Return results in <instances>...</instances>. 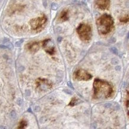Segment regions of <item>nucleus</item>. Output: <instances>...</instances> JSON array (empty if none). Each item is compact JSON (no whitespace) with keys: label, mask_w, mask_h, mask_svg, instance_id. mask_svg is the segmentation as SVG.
Segmentation results:
<instances>
[{"label":"nucleus","mask_w":129,"mask_h":129,"mask_svg":"<svg viewBox=\"0 0 129 129\" xmlns=\"http://www.w3.org/2000/svg\"><path fill=\"white\" fill-rule=\"evenodd\" d=\"M67 85L69 86V87H70V88H72V89H74L73 88V86H72V83L71 82H69L67 83Z\"/></svg>","instance_id":"obj_21"},{"label":"nucleus","mask_w":129,"mask_h":129,"mask_svg":"<svg viewBox=\"0 0 129 129\" xmlns=\"http://www.w3.org/2000/svg\"><path fill=\"white\" fill-rule=\"evenodd\" d=\"M17 102V104H19V105H21V104H22V101H21V99H20V98L18 99Z\"/></svg>","instance_id":"obj_20"},{"label":"nucleus","mask_w":129,"mask_h":129,"mask_svg":"<svg viewBox=\"0 0 129 129\" xmlns=\"http://www.w3.org/2000/svg\"><path fill=\"white\" fill-rule=\"evenodd\" d=\"M47 17L45 16H42L36 19H32L30 21L31 27L34 30H39L42 28L47 21Z\"/></svg>","instance_id":"obj_4"},{"label":"nucleus","mask_w":129,"mask_h":129,"mask_svg":"<svg viewBox=\"0 0 129 129\" xmlns=\"http://www.w3.org/2000/svg\"><path fill=\"white\" fill-rule=\"evenodd\" d=\"M78 104V100H77L76 98H74L72 100V101L70 102V103L69 105H70V106H74V105H76V104Z\"/></svg>","instance_id":"obj_12"},{"label":"nucleus","mask_w":129,"mask_h":129,"mask_svg":"<svg viewBox=\"0 0 129 129\" xmlns=\"http://www.w3.org/2000/svg\"><path fill=\"white\" fill-rule=\"evenodd\" d=\"M26 95L27 96H29L30 95V91L29 90H26Z\"/></svg>","instance_id":"obj_22"},{"label":"nucleus","mask_w":129,"mask_h":129,"mask_svg":"<svg viewBox=\"0 0 129 129\" xmlns=\"http://www.w3.org/2000/svg\"><path fill=\"white\" fill-rule=\"evenodd\" d=\"M77 32L79 37L83 41H89L92 37V30L90 26L86 24H81L77 27Z\"/></svg>","instance_id":"obj_3"},{"label":"nucleus","mask_w":129,"mask_h":129,"mask_svg":"<svg viewBox=\"0 0 129 129\" xmlns=\"http://www.w3.org/2000/svg\"><path fill=\"white\" fill-rule=\"evenodd\" d=\"M59 18H60L61 21H62L67 20L68 19H69V17H68V11L66 10H64L61 13L60 17Z\"/></svg>","instance_id":"obj_9"},{"label":"nucleus","mask_w":129,"mask_h":129,"mask_svg":"<svg viewBox=\"0 0 129 129\" xmlns=\"http://www.w3.org/2000/svg\"><path fill=\"white\" fill-rule=\"evenodd\" d=\"M23 42V39H21V40H20L19 41H17V42H16V47H20V46L21 45V44H22Z\"/></svg>","instance_id":"obj_16"},{"label":"nucleus","mask_w":129,"mask_h":129,"mask_svg":"<svg viewBox=\"0 0 129 129\" xmlns=\"http://www.w3.org/2000/svg\"><path fill=\"white\" fill-rule=\"evenodd\" d=\"M58 4H56L55 3H53L52 4H51V8H52V9L53 10H57L58 9Z\"/></svg>","instance_id":"obj_14"},{"label":"nucleus","mask_w":129,"mask_h":129,"mask_svg":"<svg viewBox=\"0 0 129 129\" xmlns=\"http://www.w3.org/2000/svg\"><path fill=\"white\" fill-rule=\"evenodd\" d=\"M94 95L95 98H108L112 95L113 89L108 82L100 79H95L93 83Z\"/></svg>","instance_id":"obj_1"},{"label":"nucleus","mask_w":129,"mask_h":129,"mask_svg":"<svg viewBox=\"0 0 129 129\" xmlns=\"http://www.w3.org/2000/svg\"><path fill=\"white\" fill-rule=\"evenodd\" d=\"M61 39H62L61 37H59L58 38V42H60V41H61Z\"/></svg>","instance_id":"obj_23"},{"label":"nucleus","mask_w":129,"mask_h":129,"mask_svg":"<svg viewBox=\"0 0 129 129\" xmlns=\"http://www.w3.org/2000/svg\"><path fill=\"white\" fill-rule=\"evenodd\" d=\"M96 23L100 34L106 35L112 30L114 25V21L111 16L105 14L97 20Z\"/></svg>","instance_id":"obj_2"},{"label":"nucleus","mask_w":129,"mask_h":129,"mask_svg":"<svg viewBox=\"0 0 129 129\" xmlns=\"http://www.w3.org/2000/svg\"><path fill=\"white\" fill-rule=\"evenodd\" d=\"M74 78L78 80H88L92 77V76L86 71L79 69L74 72L73 75Z\"/></svg>","instance_id":"obj_5"},{"label":"nucleus","mask_w":129,"mask_h":129,"mask_svg":"<svg viewBox=\"0 0 129 129\" xmlns=\"http://www.w3.org/2000/svg\"><path fill=\"white\" fill-rule=\"evenodd\" d=\"M28 111H30V112H32V110H31L30 108H29V110H28Z\"/></svg>","instance_id":"obj_24"},{"label":"nucleus","mask_w":129,"mask_h":129,"mask_svg":"<svg viewBox=\"0 0 129 129\" xmlns=\"http://www.w3.org/2000/svg\"><path fill=\"white\" fill-rule=\"evenodd\" d=\"M110 50L111 52L113 53V54H115V55H118V50H117V49L115 47H112L110 48Z\"/></svg>","instance_id":"obj_13"},{"label":"nucleus","mask_w":129,"mask_h":129,"mask_svg":"<svg viewBox=\"0 0 129 129\" xmlns=\"http://www.w3.org/2000/svg\"><path fill=\"white\" fill-rule=\"evenodd\" d=\"M117 59L116 58H113L112 59V63L113 64H117V63H118V60H117Z\"/></svg>","instance_id":"obj_19"},{"label":"nucleus","mask_w":129,"mask_h":129,"mask_svg":"<svg viewBox=\"0 0 129 129\" xmlns=\"http://www.w3.org/2000/svg\"><path fill=\"white\" fill-rule=\"evenodd\" d=\"M41 42H35L29 43V44H27V49H29L30 52H35L37 51H38L39 48H40V45L41 44Z\"/></svg>","instance_id":"obj_8"},{"label":"nucleus","mask_w":129,"mask_h":129,"mask_svg":"<svg viewBox=\"0 0 129 129\" xmlns=\"http://www.w3.org/2000/svg\"><path fill=\"white\" fill-rule=\"evenodd\" d=\"M11 116L13 118H16V113L14 111H12L11 112Z\"/></svg>","instance_id":"obj_17"},{"label":"nucleus","mask_w":129,"mask_h":129,"mask_svg":"<svg viewBox=\"0 0 129 129\" xmlns=\"http://www.w3.org/2000/svg\"><path fill=\"white\" fill-rule=\"evenodd\" d=\"M96 4L99 9H107L110 6V0H96Z\"/></svg>","instance_id":"obj_7"},{"label":"nucleus","mask_w":129,"mask_h":129,"mask_svg":"<svg viewBox=\"0 0 129 129\" xmlns=\"http://www.w3.org/2000/svg\"><path fill=\"white\" fill-rule=\"evenodd\" d=\"M36 86L37 88L41 90H46L52 87V85L49 82V81L44 79H38L36 80Z\"/></svg>","instance_id":"obj_6"},{"label":"nucleus","mask_w":129,"mask_h":129,"mask_svg":"<svg viewBox=\"0 0 129 129\" xmlns=\"http://www.w3.org/2000/svg\"><path fill=\"white\" fill-rule=\"evenodd\" d=\"M26 125H27V122H26L25 120H21L20 123L19 128H23L26 126Z\"/></svg>","instance_id":"obj_10"},{"label":"nucleus","mask_w":129,"mask_h":129,"mask_svg":"<svg viewBox=\"0 0 129 129\" xmlns=\"http://www.w3.org/2000/svg\"><path fill=\"white\" fill-rule=\"evenodd\" d=\"M40 110H41V108L39 107V106H36V107H35L34 111L35 112H39L40 111Z\"/></svg>","instance_id":"obj_18"},{"label":"nucleus","mask_w":129,"mask_h":129,"mask_svg":"<svg viewBox=\"0 0 129 129\" xmlns=\"http://www.w3.org/2000/svg\"><path fill=\"white\" fill-rule=\"evenodd\" d=\"M4 45L6 46V47L7 48H9V49H11L13 48V44H11V43L10 42V41H8V42L4 43Z\"/></svg>","instance_id":"obj_11"},{"label":"nucleus","mask_w":129,"mask_h":129,"mask_svg":"<svg viewBox=\"0 0 129 129\" xmlns=\"http://www.w3.org/2000/svg\"><path fill=\"white\" fill-rule=\"evenodd\" d=\"M128 16H125V17H122L121 19H120V21H121V22L126 23V22H127V21H128Z\"/></svg>","instance_id":"obj_15"}]
</instances>
